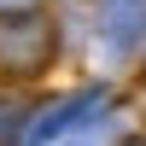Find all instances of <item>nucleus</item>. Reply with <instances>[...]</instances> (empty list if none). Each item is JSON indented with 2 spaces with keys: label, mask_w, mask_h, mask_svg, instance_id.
<instances>
[{
  "label": "nucleus",
  "mask_w": 146,
  "mask_h": 146,
  "mask_svg": "<svg viewBox=\"0 0 146 146\" xmlns=\"http://www.w3.org/2000/svg\"><path fill=\"white\" fill-rule=\"evenodd\" d=\"M58 53V29L41 12H18V18H0V76L6 82H29L53 64Z\"/></svg>",
  "instance_id": "f257e3e1"
},
{
  "label": "nucleus",
  "mask_w": 146,
  "mask_h": 146,
  "mask_svg": "<svg viewBox=\"0 0 146 146\" xmlns=\"http://www.w3.org/2000/svg\"><path fill=\"white\" fill-rule=\"evenodd\" d=\"M94 111H105V88H82V94H70V100H53L47 111H35L29 123H23V146H47V140L70 135V129L94 123Z\"/></svg>",
  "instance_id": "f03ea898"
},
{
  "label": "nucleus",
  "mask_w": 146,
  "mask_h": 146,
  "mask_svg": "<svg viewBox=\"0 0 146 146\" xmlns=\"http://www.w3.org/2000/svg\"><path fill=\"white\" fill-rule=\"evenodd\" d=\"M140 23H146V6L140 0H100V35L111 53H129L140 41Z\"/></svg>",
  "instance_id": "7ed1b4c3"
},
{
  "label": "nucleus",
  "mask_w": 146,
  "mask_h": 146,
  "mask_svg": "<svg viewBox=\"0 0 146 146\" xmlns=\"http://www.w3.org/2000/svg\"><path fill=\"white\" fill-rule=\"evenodd\" d=\"M0 12H6V18H18V12H35V0H0Z\"/></svg>",
  "instance_id": "20e7f679"
},
{
  "label": "nucleus",
  "mask_w": 146,
  "mask_h": 146,
  "mask_svg": "<svg viewBox=\"0 0 146 146\" xmlns=\"http://www.w3.org/2000/svg\"><path fill=\"white\" fill-rule=\"evenodd\" d=\"M129 146H146V140H129Z\"/></svg>",
  "instance_id": "39448f33"
}]
</instances>
